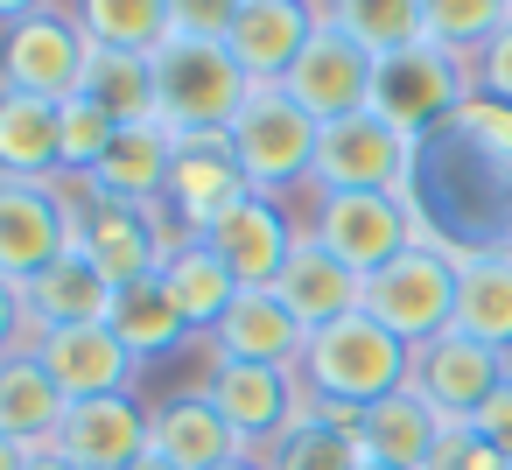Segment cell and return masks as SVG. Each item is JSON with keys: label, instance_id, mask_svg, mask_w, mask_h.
I'll use <instances>...</instances> for the list:
<instances>
[{"label": "cell", "instance_id": "6da1fadb", "mask_svg": "<svg viewBox=\"0 0 512 470\" xmlns=\"http://www.w3.org/2000/svg\"><path fill=\"white\" fill-rule=\"evenodd\" d=\"M295 379H302L309 407H330V414H365V407H379L386 393H400V386L414 379V351L358 309V316H344V323L309 330Z\"/></svg>", "mask_w": 512, "mask_h": 470}, {"label": "cell", "instance_id": "7a4b0ae2", "mask_svg": "<svg viewBox=\"0 0 512 470\" xmlns=\"http://www.w3.org/2000/svg\"><path fill=\"white\" fill-rule=\"evenodd\" d=\"M253 78L239 71V57L225 43H190L169 36L155 50V120L176 141H225L232 120L246 113Z\"/></svg>", "mask_w": 512, "mask_h": 470}, {"label": "cell", "instance_id": "3957f363", "mask_svg": "<svg viewBox=\"0 0 512 470\" xmlns=\"http://www.w3.org/2000/svg\"><path fill=\"white\" fill-rule=\"evenodd\" d=\"M316 141H323V127L288 99V85H253L246 113L225 134V148H232L239 176L253 183V197H274V190L309 183L316 176Z\"/></svg>", "mask_w": 512, "mask_h": 470}, {"label": "cell", "instance_id": "277c9868", "mask_svg": "<svg viewBox=\"0 0 512 470\" xmlns=\"http://www.w3.org/2000/svg\"><path fill=\"white\" fill-rule=\"evenodd\" d=\"M365 316L379 330H393L407 351L435 344L442 330H456V260L442 246H407L400 260H386L379 274H365Z\"/></svg>", "mask_w": 512, "mask_h": 470}, {"label": "cell", "instance_id": "5b68a950", "mask_svg": "<svg viewBox=\"0 0 512 470\" xmlns=\"http://www.w3.org/2000/svg\"><path fill=\"white\" fill-rule=\"evenodd\" d=\"M470 99H477L470 64L449 57V50H435V43L393 50V57H379V71H372V113L393 120V127L414 134V141H428L435 127H449Z\"/></svg>", "mask_w": 512, "mask_h": 470}, {"label": "cell", "instance_id": "8992f818", "mask_svg": "<svg viewBox=\"0 0 512 470\" xmlns=\"http://www.w3.org/2000/svg\"><path fill=\"white\" fill-rule=\"evenodd\" d=\"M309 239H323L351 274H379L386 260L421 246V218L400 190H337V197H316Z\"/></svg>", "mask_w": 512, "mask_h": 470}, {"label": "cell", "instance_id": "52a82bcc", "mask_svg": "<svg viewBox=\"0 0 512 470\" xmlns=\"http://www.w3.org/2000/svg\"><path fill=\"white\" fill-rule=\"evenodd\" d=\"M414 134H400L393 120H379V113H351V120H337V127H323V141H316V190L323 197H337V190H400L407 197V183H414Z\"/></svg>", "mask_w": 512, "mask_h": 470}, {"label": "cell", "instance_id": "ba28073f", "mask_svg": "<svg viewBox=\"0 0 512 470\" xmlns=\"http://www.w3.org/2000/svg\"><path fill=\"white\" fill-rule=\"evenodd\" d=\"M85 64H92V36L78 29V15H57V8L15 22L8 43H0V85L50 106L85 92Z\"/></svg>", "mask_w": 512, "mask_h": 470}, {"label": "cell", "instance_id": "9c48e42d", "mask_svg": "<svg viewBox=\"0 0 512 470\" xmlns=\"http://www.w3.org/2000/svg\"><path fill=\"white\" fill-rule=\"evenodd\" d=\"M239 435H246V449H274L302 414H309V393H302V379H295V365H239V358H211V372H204V386H197Z\"/></svg>", "mask_w": 512, "mask_h": 470}, {"label": "cell", "instance_id": "30bf717a", "mask_svg": "<svg viewBox=\"0 0 512 470\" xmlns=\"http://www.w3.org/2000/svg\"><path fill=\"white\" fill-rule=\"evenodd\" d=\"M78 211L64 204L57 183H8L0 176V281L29 288L57 253H71Z\"/></svg>", "mask_w": 512, "mask_h": 470}, {"label": "cell", "instance_id": "8fae6325", "mask_svg": "<svg viewBox=\"0 0 512 470\" xmlns=\"http://www.w3.org/2000/svg\"><path fill=\"white\" fill-rule=\"evenodd\" d=\"M372 71H379V57L358 50L337 22H323L316 43L302 50V64L288 71V99H295L316 127H337V120H351V113H372Z\"/></svg>", "mask_w": 512, "mask_h": 470}, {"label": "cell", "instance_id": "7c38bea8", "mask_svg": "<svg viewBox=\"0 0 512 470\" xmlns=\"http://www.w3.org/2000/svg\"><path fill=\"white\" fill-rule=\"evenodd\" d=\"M505 379H512V358H505V351H491V344H477V337H463V330H442L435 344L414 351V379H407V386H414L442 421H470Z\"/></svg>", "mask_w": 512, "mask_h": 470}, {"label": "cell", "instance_id": "4fadbf2b", "mask_svg": "<svg viewBox=\"0 0 512 470\" xmlns=\"http://www.w3.org/2000/svg\"><path fill=\"white\" fill-rule=\"evenodd\" d=\"M36 365L50 372V386L78 407V400H113L134 386L141 358L113 337V323H71V330H43L36 344Z\"/></svg>", "mask_w": 512, "mask_h": 470}, {"label": "cell", "instance_id": "5bb4252c", "mask_svg": "<svg viewBox=\"0 0 512 470\" xmlns=\"http://www.w3.org/2000/svg\"><path fill=\"white\" fill-rule=\"evenodd\" d=\"M78 246L99 260V274L113 288L127 281H148L169 267V239H162V218L155 204H113V197H85V218H78Z\"/></svg>", "mask_w": 512, "mask_h": 470}, {"label": "cell", "instance_id": "9a60e30c", "mask_svg": "<svg viewBox=\"0 0 512 470\" xmlns=\"http://www.w3.org/2000/svg\"><path fill=\"white\" fill-rule=\"evenodd\" d=\"M295 239H302V232L281 218L274 197H246V204H232L211 232H197V246H204L239 288H274L281 267H288V253H295Z\"/></svg>", "mask_w": 512, "mask_h": 470}, {"label": "cell", "instance_id": "2e32d148", "mask_svg": "<svg viewBox=\"0 0 512 470\" xmlns=\"http://www.w3.org/2000/svg\"><path fill=\"white\" fill-rule=\"evenodd\" d=\"M316 29H323L316 0H246L232 36H225V50L239 57V71L253 85H288V71L316 43Z\"/></svg>", "mask_w": 512, "mask_h": 470}, {"label": "cell", "instance_id": "e0dca14e", "mask_svg": "<svg viewBox=\"0 0 512 470\" xmlns=\"http://www.w3.org/2000/svg\"><path fill=\"white\" fill-rule=\"evenodd\" d=\"M253 183L239 176L232 148L225 141H176V169H169V190H162V211L176 218L183 239L211 232L232 204H246Z\"/></svg>", "mask_w": 512, "mask_h": 470}, {"label": "cell", "instance_id": "ac0fdd59", "mask_svg": "<svg viewBox=\"0 0 512 470\" xmlns=\"http://www.w3.org/2000/svg\"><path fill=\"white\" fill-rule=\"evenodd\" d=\"M302 344L309 323L274 288H239V302L211 330V358H239V365H302Z\"/></svg>", "mask_w": 512, "mask_h": 470}, {"label": "cell", "instance_id": "d6986e66", "mask_svg": "<svg viewBox=\"0 0 512 470\" xmlns=\"http://www.w3.org/2000/svg\"><path fill=\"white\" fill-rule=\"evenodd\" d=\"M57 456H71L78 470H127L148 456V414L134 407V393H113V400H78L64 407L57 421Z\"/></svg>", "mask_w": 512, "mask_h": 470}, {"label": "cell", "instance_id": "ffe728a7", "mask_svg": "<svg viewBox=\"0 0 512 470\" xmlns=\"http://www.w3.org/2000/svg\"><path fill=\"white\" fill-rule=\"evenodd\" d=\"M148 449L176 470H225V463H246V435L204 400V393H183V400H162L148 414Z\"/></svg>", "mask_w": 512, "mask_h": 470}, {"label": "cell", "instance_id": "44dd1931", "mask_svg": "<svg viewBox=\"0 0 512 470\" xmlns=\"http://www.w3.org/2000/svg\"><path fill=\"white\" fill-rule=\"evenodd\" d=\"M274 295L309 323V330H323V323H344V316H358L365 309V274H351L323 239H295V253H288V267H281V281H274Z\"/></svg>", "mask_w": 512, "mask_h": 470}, {"label": "cell", "instance_id": "7402d4cb", "mask_svg": "<svg viewBox=\"0 0 512 470\" xmlns=\"http://www.w3.org/2000/svg\"><path fill=\"white\" fill-rule=\"evenodd\" d=\"M169 169H176V134L162 120H141V127H120L106 162L85 176V197H113V204H162L169 190Z\"/></svg>", "mask_w": 512, "mask_h": 470}, {"label": "cell", "instance_id": "603a6c76", "mask_svg": "<svg viewBox=\"0 0 512 470\" xmlns=\"http://www.w3.org/2000/svg\"><path fill=\"white\" fill-rule=\"evenodd\" d=\"M22 302H29L36 337H43V330H71V323H106V316H113V281H106L99 260L71 239V253H57V260L22 288Z\"/></svg>", "mask_w": 512, "mask_h": 470}, {"label": "cell", "instance_id": "cb8c5ba5", "mask_svg": "<svg viewBox=\"0 0 512 470\" xmlns=\"http://www.w3.org/2000/svg\"><path fill=\"white\" fill-rule=\"evenodd\" d=\"M0 176L8 183H57L64 176V106L0 85Z\"/></svg>", "mask_w": 512, "mask_h": 470}, {"label": "cell", "instance_id": "d4e9b609", "mask_svg": "<svg viewBox=\"0 0 512 470\" xmlns=\"http://www.w3.org/2000/svg\"><path fill=\"white\" fill-rule=\"evenodd\" d=\"M442 428H449V421H442L414 386H400V393H386L379 407L358 414V442H365V456H372V463H393V470H421Z\"/></svg>", "mask_w": 512, "mask_h": 470}, {"label": "cell", "instance_id": "484cf974", "mask_svg": "<svg viewBox=\"0 0 512 470\" xmlns=\"http://www.w3.org/2000/svg\"><path fill=\"white\" fill-rule=\"evenodd\" d=\"M456 330L512 358V253L456 260Z\"/></svg>", "mask_w": 512, "mask_h": 470}, {"label": "cell", "instance_id": "4316f807", "mask_svg": "<svg viewBox=\"0 0 512 470\" xmlns=\"http://www.w3.org/2000/svg\"><path fill=\"white\" fill-rule=\"evenodd\" d=\"M64 407H71V400L50 386V372L36 365V351L0 358V435H8V442H22V449H50Z\"/></svg>", "mask_w": 512, "mask_h": 470}, {"label": "cell", "instance_id": "83f0119b", "mask_svg": "<svg viewBox=\"0 0 512 470\" xmlns=\"http://www.w3.org/2000/svg\"><path fill=\"white\" fill-rule=\"evenodd\" d=\"M106 323H113V337H120L134 358H169V351L190 337V316L176 309V295H169L162 274L113 288V316H106Z\"/></svg>", "mask_w": 512, "mask_h": 470}, {"label": "cell", "instance_id": "f1b7e54d", "mask_svg": "<svg viewBox=\"0 0 512 470\" xmlns=\"http://www.w3.org/2000/svg\"><path fill=\"white\" fill-rule=\"evenodd\" d=\"M365 442H358V414H330V407H309L267 456V470H365Z\"/></svg>", "mask_w": 512, "mask_h": 470}, {"label": "cell", "instance_id": "f546056e", "mask_svg": "<svg viewBox=\"0 0 512 470\" xmlns=\"http://www.w3.org/2000/svg\"><path fill=\"white\" fill-rule=\"evenodd\" d=\"M85 99H92V106H106L120 127L155 120V57L92 43V64H85Z\"/></svg>", "mask_w": 512, "mask_h": 470}, {"label": "cell", "instance_id": "4dcf8cb0", "mask_svg": "<svg viewBox=\"0 0 512 470\" xmlns=\"http://www.w3.org/2000/svg\"><path fill=\"white\" fill-rule=\"evenodd\" d=\"M316 15L337 22L358 50L372 57H393V50H414L428 43L421 36V0H316Z\"/></svg>", "mask_w": 512, "mask_h": 470}, {"label": "cell", "instance_id": "1f68e13d", "mask_svg": "<svg viewBox=\"0 0 512 470\" xmlns=\"http://www.w3.org/2000/svg\"><path fill=\"white\" fill-rule=\"evenodd\" d=\"M162 281H169V295H176V309L190 316V330H218V316L239 302V281L190 239V246H176L169 253V267H162Z\"/></svg>", "mask_w": 512, "mask_h": 470}, {"label": "cell", "instance_id": "d6a6232c", "mask_svg": "<svg viewBox=\"0 0 512 470\" xmlns=\"http://www.w3.org/2000/svg\"><path fill=\"white\" fill-rule=\"evenodd\" d=\"M78 29L106 50L155 57L169 43V0H78Z\"/></svg>", "mask_w": 512, "mask_h": 470}, {"label": "cell", "instance_id": "836d02e7", "mask_svg": "<svg viewBox=\"0 0 512 470\" xmlns=\"http://www.w3.org/2000/svg\"><path fill=\"white\" fill-rule=\"evenodd\" d=\"M505 22H512L505 0H421V36H428L435 50L463 57V64H470Z\"/></svg>", "mask_w": 512, "mask_h": 470}, {"label": "cell", "instance_id": "e575fe53", "mask_svg": "<svg viewBox=\"0 0 512 470\" xmlns=\"http://www.w3.org/2000/svg\"><path fill=\"white\" fill-rule=\"evenodd\" d=\"M113 134H120V120H113L106 106H92L85 92H78V99H64V176H78V183H85V176L106 162Z\"/></svg>", "mask_w": 512, "mask_h": 470}, {"label": "cell", "instance_id": "d590c367", "mask_svg": "<svg viewBox=\"0 0 512 470\" xmlns=\"http://www.w3.org/2000/svg\"><path fill=\"white\" fill-rule=\"evenodd\" d=\"M421 470H505V456H498L470 421H449V428L435 435V449H428Z\"/></svg>", "mask_w": 512, "mask_h": 470}, {"label": "cell", "instance_id": "8d00e7d4", "mask_svg": "<svg viewBox=\"0 0 512 470\" xmlns=\"http://www.w3.org/2000/svg\"><path fill=\"white\" fill-rule=\"evenodd\" d=\"M246 0H169V36H190V43H225L232 22H239Z\"/></svg>", "mask_w": 512, "mask_h": 470}, {"label": "cell", "instance_id": "74e56055", "mask_svg": "<svg viewBox=\"0 0 512 470\" xmlns=\"http://www.w3.org/2000/svg\"><path fill=\"white\" fill-rule=\"evenodd\" d=\"M470 85H477V99H491V106L512 113V22L470 57Z\"/></svg>", "mask_w": 512, "mask_h": 470}, {"label": "cell", "instance_id": "f35d334b", "mask_svg": "<svg viewBox=\"0 0 512 470\" xmlns=\"http://www.w3.org/2000/svg\"><path fill=\"white\" fill-rule=\"evenodd\" d=\"M29 344H36L29 302H22V288H15V281H0V358H15V351H29Z\"/></svg>", "mask_w": 512, "mask_h": 470}, {"label": "cell", "instance_id": "ab89813d", "mask_svg": "<svg viewBox=\"0 0 512 470\" xmlns=\"http://www.w3.org/2000/svg\"><path fill=\"white\" fill-rule=\"evenodd\" d=\"M470 428H477V435H484V442H491V449L512 463V379H505V386H498V393H491V400L470 414Z\"/></svg>", "mask_w": 512, "mask_h": 470}, {"label": "cell", "instance_id": "60d3db41", "mask_svg": "<svg viewBox=\"0 0 512 470\" xmlns=\"http://www.w3.org/2000/svg\"><path fill=\"white\" fill-rule=\"evenodd\" d=\"M29 463H36V449H22V442L0 435V470H29Z\"/></svg>", "mask_w": 512, "mask_h": 470}, {"label": "cell", "instance_id": "b9f144b4", "mask_svg": "<svg viewBox=\"0 0 512 470\" xmlns=\"http://www.w3.org/2000/svg\"><path fill=\"white\" fill-rule=\"evenodd\" d=\"M29 15H43V0H0V22H8V29L29 22Z\"/></svg>", "mask_w": 512, "mask_h": 470}, {"label": "cell", "instance_id": "7bdbcfd3", "mask_svg": "<svg viewBox=\"0 0 512 470\" xmlns=\"http://www.w3.org/2000/svg\"><path fill=\"white\" fill-rule=\"evenodd\" d=\"M29 470H78V463H71V456H57V449H36V463H29Z\"/></svg>", "mask_w": 512, "mask_h": 470}, {"label": "cell", "instance_id": "ee69618b", "mask_svg": "<svg viewBox=\"0 0 512 470\" xmlns=\"http://www.w3.org/2000/svg\"><path fill=\"white\" fill-rule=\"evenodd\" d=\"M127 470H176V463H162V456L148 449V456H141V463H127Z\"/></svg>", "mask_w": 512, "mask_h": 470}, {"label": "cell", "instance_id": "f6af8a7d", "mask_svg": "<svg viewBox=\"0 0 512 470\" xmlns=\"http://www.w3.org/2000/svg\"><path fill=\"white\" fill-rule=\"evenodd\" d=\"M225 470H267V463H253V456H246V463H225Z\"/></svg>", "mask_w": 512, "mask_h": 470}, {"label": "cell", "instance_id": "bcb514c9", "mask_svg": "<svg viewBox=\"0 0 512 470\" xmlns=\"http://www.w3.org/2000/svg\"><path fill=\"white\" fill-rule=\"evenodd\" d=\"M365 470H393V463H365Z\"/></svg>", "mask_w": 512, "mask_h": 470}, {"label": "cell", "instance_id": "7dc6e473", "mask_svg": "<svg viewBox=\"0 0 512 470\" xmlns=\"http://www.w3.org/2000/svg\"><path fill=\"white\" fill-rule=\"evenodd\" d=\"M505 8H512V0H505Z\"/></svg>", "mask_w": 512, "mask_h": 470}, {"label": "cell", "instance_id": "c3c4849f", "mask_svg": "<svg viewBox=\"0 0 512 470\" xmlns=\"http://www.w3.org/2000/svg\"><path fill=\"white\" fill-rule=\"evenodd\" d=\"M505 470H512V463H505Z\"/></svg>", "mask_w": 512, "mask_h": 470}]
</instances>
